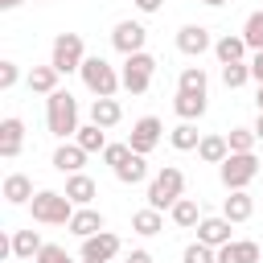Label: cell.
I'll return each instance as SVG.
<instances>
[{"instance_id":"obj_26","label":"cell","mask_w":263,"mask_h":263,"mask_svg":"<svg viewBox=\"0 0 263 263\" xmlns=\"http://www.w3.org/2000/svg\"><path fill=\"white\" fill-rule=\"evenodd\" d=\"M168 144H173L177 152H197V144H201V132H197L189 119H181V123L168 132Z\"/></svg>"},{"instance_id":"obj_35","label":"cell","mask_w":263,"mask_h":263,"mask_svg":"<svg viewBox=\"0 0 263 263\" xmlns=\"http://www.w3.org/2000/svg\"><path fill=\"white\" fill-rule=\"evenodd\" d=\"M181 263H218V251H214V247H205V242L197 238V242H189V247H185Z\"/></svg>"},{"instance_id":"obj_3","label":"cell","mask_w":263,"mask_h":263,"mask_svg":"<svg viewBox=\"0 0 263 263\" xmlns=\"http://www.w3.org/2000/svg\"><path fill=\"white\" fill-rule=\"evenodd\" d=\"M185 197V173L177 164H164L152 181H148V205L152 210H173Z\"/></svg>"},{"instance_id":"obj_25","label":"cell","mask_w":263,"mask_h":263,"mask_svg":"<svg viewBox=\"0 0 263 263\" xmlns=\"http://www.w3.org/2000/svg\"><path fill=\"white\" fill-rule=\"evenodd\" d=\"M123 119V107L115 103V99H95L90 103V123H99V127H115Z\"/></svg>"},{"instance_id":"obj_6","label":"cell","mask_w":263,"mask_h":263,"mask_svg":"<svg viewBox=\"0 0 263 263\" xmlns=\"http://www.w3.org/2000/svg\"><path fill=\"white\" fill-rule=\"evenodd\" d=\"M152 74H156V58L140 49V53H127V58H123L119 82H123V90H127V95H144V90L152 86Z\"/></svg>"},{"instance_id":"obj_5","label":"cell","mask_w":263,"mask_h":263,"mask_svg":"<svg viewBox=\"0 0 263 263\" xmlns=\"http://www.w3.org/2000/svg\"><path fill=\"white\" fill-rule=\"evenodd\" d=\"M259 156L255 152H230L222 164H218V177H222V185L226 189H247L255 177H259Z\"/></svg>"},{"instance_id":"obj_16","label":"cell","mask_w":263,"mask_h":263,"mask_svg":"<svg viewBox=\"0 0 263 263\" xmlns=\"http://www.w3.org/2000/svg\"><path fill=\"white\" fill-rule=\"evenodd\" d=\"M99 230H107L103 214H99L95 205H78V210H74V218H70V234H78V238H90V234H99Z\"/></svg>"},{"instance_id":"obj_12","label":"cell","mask_w":263,"mask_h":263,"mask_svg":"<svg viewBox=\"0 0 263 263\" xmlns=\"http://www.w3.org/2000/svg\"><path fill=\"white\" fill-rule=\"evenodd\" d=\"M21 148H25V123H21L16 115L0 119V156H4V160H16Z\"/></svg>"},{"instance_id":"obj_18","label":"cell","mask_w":263,"mask_h":263,"mask_svg":"<svg viewBox=\"0 0 263 263\" xmlns=\"http://www.w3.org/2000/svg\"><path fill=\"white\" fill-rule=\"evenodd\" d=\"M247 41H242V33H226V37H218L214 41V58L222 62V66H230V62H242L247 58Z\"/></svg>"},{"instance_id":"obj_22","label":"cell","mask_w":263,"mask_h":263,"mask_svg":"<svg viewBox=\"0 0 263 263\" xmlns=\"http://www.w3.org/2000/svg\"><path fill=\"white\" fill-rule=\"evenodd\" d=\"M58 78H62V74H58V66H33L25 82H29V90H33V95H53V90H58Z\"/></svg>"},{"instance_id":"obj_11","label":"cell","mask_w":263,"mask_h":263,"mask_svg":"<svg viewBox=\"0 0 263 263\" xmlns=\"http://www.w3.org/2000/svg\"><path fill=\"white\" fill-rule=\"evenodd\" d=\"M115 255H119V234L99 230V234L82 238V259H90V263H111Z\"/></svg>"},{"instance_id":"obj_10","label":"cell","mask_w":263,"mask_h":263,"mask_svg":"<svg viewBox=\"0 0 263 263\" xmlns=\"http://www.w3.org/2000/svg\"><path fill=\"white\" fill-rule=\"evenodd\" d=\"M177 49L185 58H201L205 49H214V37H210L205 25H181L177 29Z\"/></svg>"},{"instance_id":"obj_40","label":"cell","mask_w":263,"mask_h":263,"mask_svg":"<svg viewBox=\"0 0 263 263\" xmlns=\"http://www.w3.org/2000/svg\"><path fill=\"white\" fill-rule=\"evenodd\" d=\"M127 263H152V255H148V251H132V255H127Z\"/></svg>"},{"instance_id":"obj_36","label":"cell","mask_w":263,"mask_h":263,"mask_svg":"<svg viewBox=\"0 0 263 263\" xmlns=\"http://www.w3.org/2000/svg\"><path fill=\"white\" fill-rule=\"evenodd\" d=\"M127 156H132V144H127V140H123V144H107V148H103V160H107L111 168H119Z\"/></svg>"},{"instance_id":"obj_48","label":"cell","mask_w":263,"mask_h":263,"mask_svg":"<svg viewBox=\"0 0 263 263\" xmlns=\"http://www.w3.org/2000/svg\"><path fill=\"white\" fill-rule=\"evenodd\" d=\"M185 4H189V0H185Z\"/></svg>"},{"instance_id":"obj_7","label":"cell","mask_w":263,"mask_h":263,"mask_svg":"<svg viewBox=\"0 0 263 263\" xmlns=\"http://www.w3.org/2000/svg\"><path fill=\"white\" fill-rule=\"evenodd\" d=\"M86 62V45L78 33H58L53 37V53H49V66H58V74H74L82 70Z\"/></svg>"},{"instance_id":"obj_19","label":"cell","mask_w":263,"mask_h":263,"mask_svg":"<svg viewBox=\"0 0 263 263\" xmlns=\"http://www.w3.org/2000/svg\"><path fill=\"white\" fill-rule=\"evenodd\" d=\"M66 197H70L74 205H90V201L99 197V185H95L86 173H70V177H66Z\"/></svg>"},{"instance_id":"obj_30","label":"cell","mask_w":263,"mask_h":263,"mask_svg":"<svg viewBox=\"0 0 263 263\" xmlns=\"http://www.w3.org/2000/svg\"><path fill=\"white\" fill-rule=\"evenodd\" d=\"M74 144H82L86 152H103V148H107V127H99V123H82V127L74 132Z\"/></svg>"},{"instance_id":"obj_41","label":"cell","mask_w":263,"mask_h":263,"mask_svg":"<svg viewBox=\"0 0 263 263\" xmlns=\"http://www.w3.org/2000/svg\"><path fill=\"white\" fill-rule=\"evenodd\" d=\"M136 8H140V12H156V8H160V0H136Z\"/></svg>"},{"instance_id":"obj_32","label":"cell","mask_w":263,"mask_h":263,"mask_svg":"<svg viewBox=\"0 0 263 263\" xmlns=\"http://www.w3.org/2000/svg\"><path fill=\"white\" fill-rule=\"evenodd\" d=\"M222 82H226V90L247 86V82H251V62H230V66H222Z\"/></svg>"},{"instance_id":"obj_38","label":"cell","mask_w":263,"mask_h":263,"mask_svg":"<svg viewBox=\"0 0 263 263\" xmlns=\"http://www.w3.org/2000/svg\"><path fill=\"white\" fill-rule=\"evenodd\" d=\"M37 263H74V259L66 255V247H53V242H45V247H41V255H37Z\"/></svg>"},{"instance_id":"obj_2","label":"cell","mask_w":263,"mask_h":263,"mask_svg":"<svg viewBox=\"0 0 263 263\" xmlns=\"http://www.w3.org/2000/svg\"><path fill=\"white\" fill-rule=\"evenodd\" d=\"M29 210H33V222H41V226H70V218H74L78 205L66 193H58V189H37L33 201H29Z\"/></svg>"},{"instance_id":"obj_14","label":"cell","mask_w":263,"mask_h":263,"mask_svg":"<svg viewBox=\"0 0 263 263\" xmlns=\"http://www.w3.org/2000/svg\"><path fill=\"white\" fill-rule=\"evenodd\" d=\"M259 259H263V247L251 238H230L226 247H218V263H259Z\"/></svg>"},{"instance_id":"obj_31","label":"cell","mask_w":263,"mask_h":263,"mask_svg":"<svg viewBox=\"0 0 263 263\" xmlns=\"http://www.w3.org/2000/svg\"><path fill=\"white\" fill-rule=\"evenodd\" d=\"M177 90L205 95V90H210V78H205V70H201V66H185V70H181V78H177Z\"/></svg>"},{"instance_id":"obj_20","label":"cell","mask_w":263,"mask_h":263,"mask_svg":"<svg viewBox=\"0 0 263 263\" xmlns=\"http://www.w3.org/2000/svg\"><path fill=\"white\" fill-rule=\"evenodd\" d=\"M4 201L8 205H29L33 201V181L25 173H8L4 177Z\"/></svg>"},{"instance_id":"obj_34","label":"cell","mask_w":263,"mask_h":263,"mask_svg":"<svg viewBox=\"0 0 263 263\" xmlns=\"http://www.w3.org/2000/svg\"><path fill=\"white\" fill-rule=\"evenodd\" d=\"M242 41H247L251 49H263V8L247 16V25H242Z\"/></svg>"},{"instance_id":"obj_42","label":"cell","mask_w":263,"mask_h":263,"mask_svg":"<svg viewBox=\"0 0 263 263\" xmlns=\"http://www.w3.org/2000/svg\"><path fill=\"white\" fill-rule=\"evenodd\" d=\"M21 4H25V0H0V8H4V12H12V8H21Z\"/></svg>"},{"instance_id":"obj_17","label":"cell","mask_w":263,"mask_h":263,"mask_svg":"<svg viewBox=\"0 0 263 263\" xmlns=\"http://www.w3.org/2000/svg\"><path fill=\"white\" fill-rule=\"evenodd\" d=\"M41 234L37 230H12V238H8V255L12 259H37L41 255Z\"/></svg>"},{"instance_id":"obj_37","label":"cell","mask_w":263,"mask_h":263,"mask_svg":"<svg viewBox=\"0 0 263 263\" xmlns=\"http://www.w3.org/2000/svg\"><path fill=\"white\" fill-rule=\"evenodd\" d=\"M21 82V66L16 62H0V90H12Z\"/></svg>"},{"instance_id":"obj_1","label":"cell","mask_w":263,"mask_h":263,"mask_svg":"<svg viewBox=\"0 0 263 263\" xmlns=\"http://www.w3.org/2000/svg\"><path fill=\"white\" fill-rule=\"evenodd\" d=\"M45 123H49V132L58 136V140H70L82 123H78V103H74V95L70 90H53V95H45Z\"/></svg>"},{"instance_id":"obj_45","label":"cell","mask_w":263,"mask_h":263,"mask_svg":"<svg viewBox=\"0 0 263 263\" xmlns=\"http://www.w3.org/2000/svg\"><path fill=\"white\" fill-rule=\"evenodd\" d=\"M201 4H210V8H222V4H226V0H201Z\"/></svg>"},{"instance_id":"obj_28","label":"cell","mask_w":263,"mask_h":263,"mask_svg":"<svg viewBox=\"0 0 263 263\" xmlns=\"http://www.w3.org/2000/svg\"><path fill=\"white\" fill-rule=\"evenodd\" d=\"M132 230H136V234H144V238L160 234V230H164V218H160V210H152V205L136 210V214H132Z\"/></svg>"},{"instance_id":"obj_24","label":"cell","mask_w":263,"mask_h":263,"mask_svg":"<svg viewBox=\"0 0 263 263\" xmlns=\"http://www.w3.org/2000/svg\"><path fill=\"white\" fill-rule=\"evenodd\" d=\"M197 156H201L205 164H222V160L230 156V144H226V136H218V132L201 136V144H197Z\"/></svg>"},{"instance_id":"obj_13","label":"cell","mask_w":263,"mask_h":263,"mask_svg":"<svg viewBox=\"0 0 263 263\" xmlns=\"http://www.w3.org/2000/svg\"><path fill=\"white\" fill-rule=\"evenodd\" d=\"M230 226H234V222H230L226 214L201 218V222H197V238H201L205 247H214V251H218V247H226V242H230Z\"/></svg>"},{"instance_id":"obj_15","label":"cell","mask_w":263,"mask_h":263,"mask_svg":"<svg viewBox=\"0 0 263 263\" xmlns=\"http://www.w3.org/2000/svg\"><path fill=\"white\" fill-rule=\"evenodd\" d=\"M86 156H90V152H86L82 144H70V140H66V144H58V152H53V168L66 173V177H70V173H82Z\"/></svg>"},{"instance_id":"obj_8","label":"cell","mask_w":263,"mask_h":263,"mask_svg":"<svg viewBox=\"0 0 263 263\" xmlns=\"http://www.w3.org/2000/svg\"><path fill=\"white\" fill-rule=\"evenodd\" d=\"M160 136H164L160 119H156V115H144V119H136V123H132V132H127V144H132V152L148 156V152L160 144Z\"/></svg>"},{"instance_id":"obj_4","label":"cell","mask_w":263,"mask_h":263,"mask_svg":"<svg viewBox=\"0 0 263 263\" xmlns=\"http://www.w3.org/2000/svg\"><path fill=\"white\" fill-rule=\"evenodd\" d=\"M78 74H82V86H86L95 99H115V90L123 86L119 74H115V66H111L107 58H86Z\"/></svg>"},{"instance_id":"obj_44","label":"cell","mask_w":263,"mask_h":263,"mask_svg":"<svg viewBox=\"0 0 263 263\" xmlns=\"http://www.w3.org/2000/svg\"><path fill=\"white\" fill-rule=\"evenodd\" d=\"M255 107L263 111V82H259V95H255Z\"/></svg>"},{"instance_id":"obj_29","label":"cell","mask_w":263,"mask_h":263,"mask_svg":"<svg viewBox=\"0 0 263 263\" xmlns=\"http://www.w3.org/2000/svg\"><path fill=\"white\" fill-rule=\"evenodd\" d=\"M111 173H115V177H119L123 185H140V181L148 177V160H144L140 152H132V156H127V160H123L119 168H111Z\"/></svg>"},{"instance_id":"obj_46","label":"cell","mask_w":263,"mask_h":263,"mask_svg":"<svg viewBox=\"0 0 263 263\" xmlns=\"http://www.w3.org/2000/svg\"><path fill=\"white\" fill-rule=\"evenodd\" d=\"M259 177H263V164H259Z\"/></svg>"},{"instance_id":"obj_9","label":"cell","mask_w":263,"mask_h":263,"mask_svg":"<svg viewBox=\"0 0 263 263\" xmlns=\"http://www.w3.org/2000/svg\"><path fill=\"white\" fill-rule=\"evenodd\" d=\"M144 41H148V29H144L140 21H119V25L111 29V45H115L123 58H127V53H140Z\"/></svg>"},{"instance_id":"obj_39","label":"cell","mask_w":263,"mask_h":263,"mask_svg":"<svg viewBox=\"0 0 263 263\" xmlns=\"http://www.w3.org/2000/svg\"><path fill=\"white\" fill-rule=\"evenodd\" d=\"M251 78L263 82V49H255V58H251Z\"/></svg>"},{"instance_id":"obj_21","label":"cell","mask_w":263,"mask_h":263,"mask_svg":"<svg viewBox=\"0 0 263 263\" xmlns=\"http://www.w3.org/2000/svg\"><path fill=\"white\" fill-rule=\"evenodd\" d=\"M222 214H226L230 222H247V218L255 214V197H251L247 189H230V197L222 201Z\"/></svg>"},{"instance_id":"obj_27","label":"cell","mask_w":263,"mask_h":263,"mask_svg":"<svg viewBox=\"0 0 263 263\" xmlns=\"http://www.w3.org/2000/svg\"><path fill=\"white\" fill-rule=\"evenodd\" d=\"M168 218H173V226H181V230H193V226L201 222V205H197L193 197H181V201L168 210Z\"/></svg>"},{"instance_id":"obj_33","label":"cell","mask_w":263,"mask_h":263,"mask_svg":"<svg viewBox=\"0 0 263 263\" xmlns=\"http://www.w3.org/2000/svg\"><path fill=\"white\" fill-rule=\"evenodd\" d=\"M226 144H230V152H255L259 136H255V127H230Z\"/></svg>"},{"instance_id":"obj_23","label":"cell","mask_w":263,"mask_h":263,"mask_svg":"<svg viewBox=\"0 0 263 263\" xmlns=\"http://www.w3.org/2000/svg\"><path fill=\"white\" fill-rule=\"evenodd\" d=\"M205 107H210V103H205V95L177 90V99H173V111H177L181 119H189V123H193V119H201V115H205Z\"/></svg>"},{"instance_id":"obj_43","label":"cell","mask_w":263,"mask_h":263,"mask_svg":"<svg viewBox=\"0 0 263 263\" xmlns=\"http://www.w3.org/2000/svg\"><path fill=\"white\" fill-rule=\"evenodd\" d=\"M251 127H255V136H259V140H263V111H259V119H255V123H251Z\"/></svg>"},{"instance_id":"obj_47","label":"cell","mask_w":263,"mask_h":263,"mask_svg":"<svg viewBox=\"0 0 263 263\" xmlns=\"http://www.w3.org/2000/svg\"><path fill=\"white\" fill-rule=\"evenodd\" d=\"M82 263H90V259H82Z\"/></svg>"}]
</instances>
